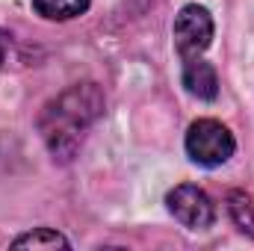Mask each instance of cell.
I'll return each instance as SVG.
<instances>
[{
    "label": "cell",
    "mask_w": 254,
    "mask_h": 251,
    "mask_svg": "<svg viewBox=\"0 0 254 251\" xmlns=\"http://www.w3.org/2000/svg\"><path fill=\"white\" fill-rule=\"evenodd\" d=\"M104 107L107 101L98 83H74L45 104L36 127L54 163L65 166L80 154L86 133L98 125V119L104 116Z\"/></svg>",
    "instance_id": "6da1fadb"
},
{
    "label": "cell",
    "mask_w": 254,
    "mask_h": 251,
    "mask_svg": "<svg viewBox=\"0 0 254 251\" xmlns=\"http://www.w3.org/2000/svg\"><path fill=\"white\" fill-rule=\"evenodd\" d=\"M187 157L201 169H219L225 166L234 151H237V139L228 130V125H222L219 119H198L192 122L184 139Z\"/></svg>",
    "instance_id": "7a4b0ae2"
},
{
    "label": "cell",
    "mask_w": 254,
    "mask_h": 251,
    "mask_svg": "<svg viewBox=\"0 0 254 251\" xmlns=\"http://www.w3.org/2000/svg\"><path fill=\"white\" fill-rule=\"evenodd\" d=\"M213 33H216V24H213L210 9L198 6V3H187L175 15V24H172V39H175L178 57L184 63L204 57V51L213 45Z\"/></svg>",
    "instance_id": "3957f363"
},
{
    "label": "cell",
    "mask_w": 254,
    "mask_h": 251,
    "mask_svg": "<svg viewBox=\"0 0 254 251\" xmlns=\"http://www.w3.org/2000/svg\"><path fill=\"white\" fill-rule=\"evenodd\" d=\"M166 207L169 213L190 231H207L216 222V204L210 195L195 184H178L166 192Z\"/></svg>",
    "instance_id": "277c9868"
},
{
    "label": "cell",
    "mask_w": 254,
    "mask_h": 251,
    "mask_svg": "<svg viewBox=\"0 0 254 251\" xmlns=\"http://www.w3.org/2000/svg\"><path fill=\"white\" fill-rule=\"evenodd\" d=\"M181 83H184L187 95L198 98V101H216L219 98V71H216L213 63H207L204 57H195V60L184 63Z\"/></svg>",
    "instance_id": "5b68a950"
},
{
    "label": "cell",
    "mask_w": 254,
    "mask_h": 251,
    "mask_svg": "<svg viewBox=\"0 0 254 251\" xmlns=\"http://www.w3.org/2000/svg\"><path fill=\"white\" fill-rule=\"evenodd\" d=\"M89 6L92 0H33L36 15H42L45 21H74L86 15Z\"/></svg>",
    "instance_id": "8992f818"
},
{
    "label": "cell",
    "mask_w": 254,
    "mask_h": 251,
    "mask_svg": "<svg viewBox=\"0 0 254 251\" xmlns=\"http://www.w3.org/2000/svg\"><path fill=\"white\" fill-rule=\"evenodd\" d=\"M228 216L237 225V231H243L246 237L254 240V204L249 192H243V189H231L228 192Z\"/></svg>",
    "instance_id": "52a82bcc"
},
{
    "label": "cell",
    "mask_w": 254,
    "mask_h": 251,
    "mask_svg": "<svg viewBox=\"0 0 254 251\" xmlns=\"http://www.w3.org/2000/svg\"><path fill=\"white\" fill-rule=\"evenodd\" d=\"M12 249H71V243L54 228H33V231L15 237Z\"/></svg>",
    "instance_id": "ba28073f"
},
{
    "label": "cell",
    "mask_w": 254,
    "mask_h": 251,
    "mask_svg": "<svg viewBox=\"0 0 254 251\" xmlns=\"http://www.w3.org/2000/svg\"><path fill=\"white\" fill-rule=\"evenodd\" d=\"M6 48H9V42H6V36L0 33V63H3V57H6Z\"/></svg>",
    "instance_id": "9c48e42d"
}]
</instances>
